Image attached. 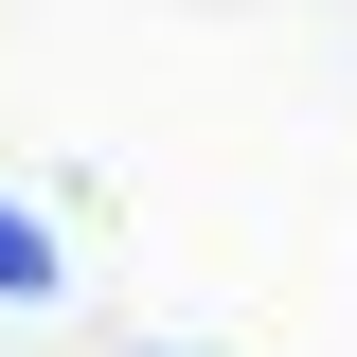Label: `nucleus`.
I'll return each instance as SVG.
<instances>
[{"instance_id":"1","label":"nucleus","mask_w":357,"mask_h":357,"mask_svg":"<svg viewBox=\"0 0 357 357\" xmlns=\"http://www.w3.org/2000/svg\"><path fill=\"white\" fill-rule=\"evenodd\" d=\"M0 304H54V232L36 215H0Z\"/></svg>"}]
</instances>
